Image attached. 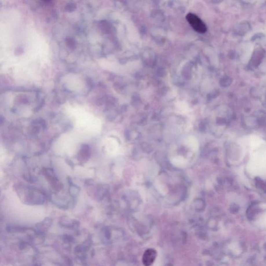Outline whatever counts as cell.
Here are the masks:
<instances>
[{"instance_id": "cell-3", "label": "cell", "mask_w": 266, "mask_h": 266, "mask_svg": "<svg viewBox=\"0 0 266 266\" xmlns=\"http://www.w3.org/2000/svg\"><path fill=\"white\" fill-rule=\"evenodd\" d=\"M69 190L71 195L74 196L79 192V188L74 185H71V187Z\"/></svg>"}, {"instance_id": "cell-1", "label": "cell", "mask_w": 266, "mask_h": 266, "mask_svg": "<svg viewBox=\"0 0 266 266\" xmlns=\"http://www.w3.org/2000/svg\"><path fill=\"white\" fill-rule=\"evenodd\" d=\"M186 19L193 30L196 32L199 33H204L207 30L206 25L200 18L195 14L192 13L188 14L186 16Z\"/></svg>"}, {"instance_id": "cell-2", "label": "cell", "mask_w": 266, "mask_h": 266, "mask_svg": "<svg viewBox=\"0 0 266 266\" xmlns=\"http://www.w3.org/2000/svg\"><path fill=\"white\" fill-rule=\"evenodd\" d=\"M157 252L154 248H148L146 250L142 256V263L144 266H150L154 262L157 257Z\"/></svg>"}, {"instance_id": "cell-4", "label": "cell", "mask_w": 266, "mask_h": 266, "mask_svg": "<svg viewBox=\"0 0 266 266\" xmlns=\"http://www.w3.org/2000/svg\"><path fill=\"white\" fill-rule=\"evenodd\" d=\"M66 162L67 163H68V164L69 165H70L71 167H72V168L74 167V163L72 162L71 161V160H68V159H67V160H66Z\"/></svg>"}]
</instances>
